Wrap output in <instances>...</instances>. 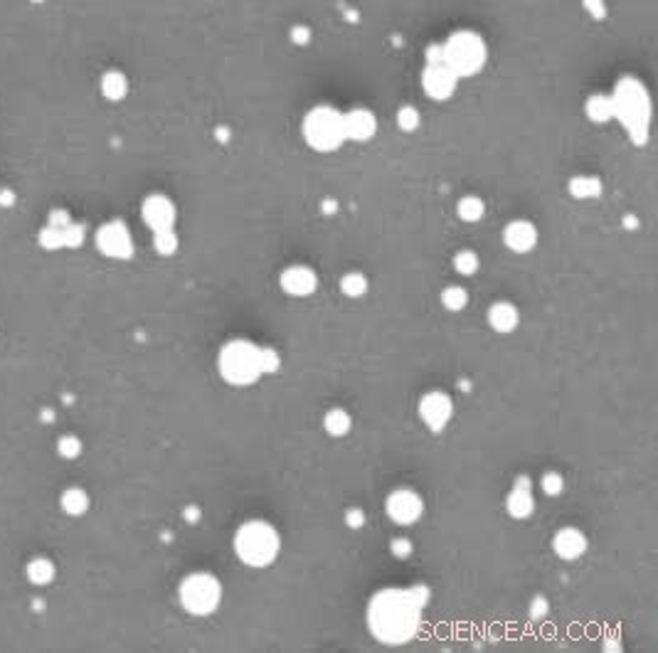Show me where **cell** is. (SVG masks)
I'll list each match as a JSON object with an SVG mask.
<instances>
[{"label": "cell", "mask_w": 658, "mask_h": 653, "mask_svg": "<svg viewBox=\"0 0 658 653\" xmlns=\"http://www.w3.org/2000/svg\"><path fill=\"white\" fill-rule=\"evenodd\" d=\"M429 601V589L425 584L405 589H380L367 604V629L377 641L390 646L407 644L422 629V614Z\"/></svg>", "instance_id": "cell-1"}, {"label": "cell", "mask_w": 658, "mask_h": 653, "mask_svg": "<svg viewBox=\"0 0 658 653\" xmlns=\"http://www.w3.org/2000/svg\"><path fill=\"white\" fill-rule=\"evenodd\" d=\"M611 106H614V119L626 129L634 144H646L651 126V99L646 86L639 79H621L611 94Z\"/></svg>", "instance_id": "cell-2"}, {"label": "cell", "mask_w": 658, "mask_h": 653, "mask_svg": "<svg viewBox=\"0 0 658 653\" xmlns=\"http://www.w3.org/2000/svg\"><path fill=\"white\" fill-rule=\"evenodd\" d=\"M282 550V540L267 520H249L234 535V553L249 567H269Z\"/></svg>", "instance_id": "cell-3"}, {"label": "cell", "mask_w": 658, "mask_h": 653, "mask_svg": "<svg viewBox=\"0 0 658 653\" xmlns=\"http://www.w3.org/2000/svg\"><path fill=\"white\" fill-rule=\"evenodd\" d=\"M439 59L451 69L458 79L473 76L483 69L488 59V47L483 37L471 30H458L444 45H439Z\"/></svg>", "instance_id": "cell-4"}, {"label": "cell", "mask_w": 658, "mask_h": 653, "mask_svg": "<svg viewBox=\"0 0 658 653\" xmlns=\"http://www.w3.org/2000/svg\"><path fill=\"white\" fill-rule=\"evenodd\" d=\"M217 367L222 380H227L229 385H252L257 382L259 377L264 375L262 372V345L252 343V340L244 338H234L219 350L217 358Z\"/></svg>", "instance_id": "cell-5"}, {"label": "cell", "mask_w": 658, "mask_h": 653, "mask_svg": "<svg viewBox=\"0 0 658 653\" xmlns=\"http://www.w3.org/2000/svg\"><path fill=\"white\" fill-rule=\"evenodd\" d=\"M301 134H304V141L313 148V151H321V153L335 151V148H340L345 141L343 114L328 104L313 106V109L304 116Z\"/></svg>", "instance_id": "cell-6"}, {"label": "cell", "mask_w": 658, "mask_h": 653, "mask_svg": "<svg viewBox=\"0 0 658 653\" xmlns=\"http://www.w3.org/2000/svg\"><path fill=\"white\" fill-rule=\"evenodd\" d=\"M178 596H180V604L187 614L207 616L222 601V584L210 572H192L180 582Z\"/></svg>", "instance_id": "cell-7"}, {"label": "cell", "mask_w": 658, "mask_h": 653, "mask_svg": "<svg viewBox=\"0 0 658 653\" xmlns=\"http://www.w3.org/2000/svg\"><path fill=\"white\" fill-rule=\"evenodd\" d=\"M458 76L439 59V45L429 50L427 54V67L422 72V86H425L427 96L434 101H446L449 96L456 91Z\"/></svg>", "instance_id": "cell-8"}, {"label": "cell", "mask_w": 658, "mask_h": 653, "mask_svg": "<svg viewBox=\"0 0 658 653\" xmlns=\"http://www.w3.org/2000/svg\"><path fill=\"white\" fill-rule=\"evenodd\" d=\"M385 513L390 515V520H395L397 525H412L422 518L425 513V501L417 496L410 488H397L387 496L385 501Z\"/></svg>", "instance_id": "cell-9"}, {"label": "cell", "mask_w": 658, "mask_h": 653, "mask_svg": "<svg viewBox=\"0 0 658 653\" xmlns=\"http://www.w3.org/2000/svg\"><path fill=\"white\" fill-rule=\"evenodd\" d=\"M451 415H454V402L446 392L432 390L420 400V417L434 434H441L446 429Z\"/></svg>", "instance_id": "cell-10"}, {"label": "cell", "mask_w": 658, "mask_h": 653, "mask_svg": "<svg viewBox=\"0 0 658 653\" xmlns=\"http://www.w3.org/2000/svg\"><path fill=\"white\" fill-rule=\"evenodd\" d=\"M96 244L106 257L114 259H129L134 254V242H131V234L126 229L124 222H109L99 229L96 234Z\"/></svg>", "instance_id": "cell-11"}, {"label": "cell", "mask_w": 658, "mask_h": 653, "mask_svg": "<svg viewBox=\"0 0 658 653\" xmlns=\"http://www.w3.org/2000/svg\"><path fill=\"white\" fill-rule=\"evenodd\" d=\"M343 131L345 141H370L377 131V119L370 109L355 106V109L343 114Z\"/></svg>", "instance_id": "cell-12"}, {"label": "cell", "mask_w": 658, "mask_h": 653, "mask_svg": "<svg viewBox=\"0 0 658 653\" xmlns=\"http://www.w3.org/2000/svg\"><path fill=\"white\" fill-rule=\"evenodd\" d=\"M587 545H589L587 543V535L579 528H572V525L560 528L553 538L555 555H558L560 560H567V562L582 557V555L587 553Z\"/></svg>", "instance_id": "cell-13"}, {"label": "cell", "mask_w": 658, "mask_h": 653, "mask_svg": "<svg viewBox=\"0 0 658 653\" xmlns=\"http://www.w3.org/2000/svg\"><path fill=\"white\" fill-rule=\"evenodd\" d=\"M144 219L153 232H166L175 224V205L166 195H151L144 202Z\"/></svg>", "instance_id": "cell-14"}, {"label": "cell", "mask_w": 658, "mask_h": 653, "mask_svg": "<svg viewBox=\"0 0 658 653\" xmlns=\"http://www.w3.org/2000/svg\"><path fill=\"white\" fill-rule=\"evenodd\" d=\"M279 284H282V289L289 296H311L316 287H318V277H316V272L311 267L294 264V267L284 269Z\"/></svg>", "instance_id": "cell-15"}, {"label": "cell", "mask_w": 658, "mask_h": 653, "mask_svg": "<svg viewBox=\"0 0 658 653\" xmlns=\"http://www.w3.org/2000/svg\"><path fill=\"white\" fill-rule=\"evenodd\" d=\"M503 242L515 254H525L538 244V229L530 219H513L503 229Z\"/></svg>", "instance_id": "cell-16"}, {"label": "cell", "mask_w": 658, "mask_h": 653, "mask_svg": "<svg viewBox=\"0 0 658 653\" xmlns=\"http://www.w3.org/2000/svg\"><path fill=\"white\" fill-rule=\"evenodd\" d=\"M520 313L511 301H496V304L488 308V323L496 333H511L518 328Z\"/></svg>", "instance_id": "cell-17"}, {"label": "cell", "mask_w": 658, "mask_h": 653, "mask_svg": "<svg viewBox=\"0 0 658 653\" xmlns=\"http://www.w3.org/2000/svg\"><path fill=\"white\" fill-rule=\"evenodd\" d=\"M506 510L511 513V518H515V520L530 518V515H533V510H535L533 488L513 486V491L508 493V498H506Z\"/></svg>", "instance_id": "cell-18"}, {"label": "cell", "mask_w": 658, "mask_h": 653, "mask_svg": "<svg viewBox=\"0 0 658 653\" xmlns=\"http://www.w3.org/2000/svg\"><path fill=\"white\" fill-rule=\"evenodd\" d=\"M323 427L330 437H345L350 432V427H353V420H350V415L343 407H333V410L325 412Z\"/></svg>", "instance_id": "cell-19"}, {"label": "cell", "mask_w": 658, "mask_h": 653, "mask_svg": "<svg viewBox=\"0 0 658 653\" xmlns=\"http://www.w3.org/2000/svg\"><path fill=\"white\" fill-rule=\"evenodd\" d=\"M59 503H62L64 513L74 515V518H79V515H84L89 510V496H86L84 488H67L62 493V498H59Z\"/></svg>", "instance_id": "cell-20"}, {"label": "cell", "mask_w": 658, "mask_h": 653, "mask_svg": "<svg viewBox=\"0 0 658 653\" xmlns=\"http://www.w3.org/2000/svg\"><path fill=\"white\" fill-rule=\"evenodd\" d=\"M25 572H28V579L33 582L35 586H45L54 579V565H52V560H47V557H35L28 562V570H25Z\"/></svg>", "instance_id": "cell-21"}, {"label": "cell", "mask_w": 658, "mask_h": 653, "mask_svg": "<svg viewBox=\"0 0 658 653\" xmlns=\"http://www.w3.org/2000/svg\"><path fill=\"white\" fill-rule=\"evenodd\" d=\"M570 192L577 200H591V197L601 195V180L591 175H577L570 180Z\"/></svg>", "instance_id": "cell-22"}, {"label": "cell", "mask_w": 658, "mask_h": 653, "mask_svg": "<svg viewBox=\"0 0 658 653\" xmlns=\"http://www.w3.org/2000/svg\"><path fill=\"white\" fill-rule=\"evenodd\" d=\"M587 116L596 124L614 119V106H611V96H591L587 101Z\"/></svg>", "instance_id": "cell-23"}, {"label": "cell", "mask_w": 658, "mask_h": 653, "mask_svg": "<svg viewBox=\"0 0 658 653\" xmlns=\"http://www.w3.org/2000/svg\"><path fill=\"white\" fill-rule=\"evenodd\" d=\"M340 291L350 299H360V296L367 294V277L360 272H350L340 279Z\"/></svg>", "instance_id": "cell-24"}, {"label": "cell", "mask_w": 658, "mask_h": 653, "mask_svg": "<svg viewBox=\"0 0 658 653\" xmlns=\"http://www.w3.org/2000/svg\"><path fill=\"white\" fill-rule=\"evenodd\" d=\"M456 212H458V217H461L463 222H478V219L483 217V212H486V205H483L478 197L468 195V197H463V200L456 205Z\"/></svg>", "instance_id": "cell-25"}, {"label": "cell", "mask_w": 658, "mask_h": 653, "mask_svg": "<svg viewBox=\"0 0 658 653\" xmlns=\"http://www.w3.org/2000/svg\"><path fill=\"white\" fill-rule=\"evenodd\" d=\"M441 304L449 311H463L468 304V294L461 287H446L441 291Z\"/></svg>", "instance_id": "cell-26"}, {"label": "cell", "mask_w": 658, "mask_h": 653, "mask_svg": "<svg viewBox=\"0 0 658 653\" xmlns=\"http://www.w3.org/2000/svg\"><path fill=\"white\" fill-rule=\"evenodd\" d=\"M454 269H456L461 277H471V274H476V269H478L476 252H471V249H461V252H456V257H454Z\"/></svg>", "instance_id": "cell-27"}, {"label": "cell", "mask_w": 658, "mask_h": 653, "mask_svg": "<svg viewBox=\"0 0 658 653\" xmlns=\"http://www.w3.org/2000/svg\"><path fill=\"white\" fill-rule=\"evenodd\" d=\"M540 486H543V491L548 493V496H562V491H565V478H562V473H558V471H548L543 476V481H540Z\"/></svg>", "instance_id": "cell-28"}, {"label": "cell", "mask_w": 658, "mask_h": 653, "mask_svg": "<svg viewBox=\"0 0 658 653\" xmlns=\"http://www.w3.org/2000/svg\"><path fill=\"white\" fill-rule=\"evenodd\" d=\"M57 451H59V456H64V458H76L81 453V441L72 434H64L57 441Z\"/></svg>", "instance_id": "cell-29"}, {"label": "cell", "mask_w": 658, "mask_h": 653, "mask_svg": "<svg viewBox=\"0 0 658 653\" xmlns=\"http://www.w3.org/2000/svg\"><path fill=\"white\" fill-rule=\"evenodd\" d=\"M156 249L163 254V257H168V254H173L178 249V237L173 234V229H166V232H156Z\"/></svg>", "instance_id": "cell-30"}, {"label": "cell", "mask_w": 658, "mask_h": 653, "mask_svg": "<svg viewBox=\"0 0 658 653\" xmlns=\"http://www.w3.org/2000/svg\"><path fill=\"white\" fill-rule=\"evenodd\" d=\"M397 124L402 131H415L420 126V114H417L415 106H402L400 114H397Z\"/></svg>", "instance_id": "cell-31"}, {"label": "cell", "mask_w": 658, "mask_h": 653, "mask_svg": "<svg viewBox=\"0 0 658 653\" xmlns=\"http://www.w3.org/2000/svg\"><path fill=\"white\" fill-rule=\"evenodd\" d=\"M279 365H282V358H279L277 350L262 345V372H264V375H272V372H277Z\"/></svg>", "instance_id": "cell-32"}, {"label": "cell", "mask_w": 658, "mask_h": 653, "mask_svg": "<svg viewBox=\"0 0 658 653\" xmlns=\"http://www.w3.org/2000/svg\"><path fill=\"white\" fill-rule=\"evenodd\" d=\"M550 611V601L545 594H535L533 601H530V616L533 619H543V616H548Z\"/></svg>", "instance_id": "cell-33"}, {"label": "cell", "mask_w": 658, "mask_h": 653, "mask_svg": "<svg viewBox=\"0 0 658 653\" xmlns=\"http://www.w3.org/2000/svg\"><path fill=\"white\" fill-rule=\"evenodd\" d=\"M390 553L395 555L397 560H407L412 555V543L407 538H395L390 543Z\"/></svg>", "instance_id": "cell-34"}, {"label": "cell", "mask_w": 658, "mask_h": 653, "mask_svg": "<svg viewBox=\"0 0 658 653\" xmlns=\"http://www.w3.org/2000/svg\"><path fill=\"white\" fill-rule=\"evenodd\" d=\"M345 523H348V528L360 530V528L365 525V510H363V508H350V510H345Z\"/></svg>", "instance_id": "cell-35"}, {"label": "cell", "mask_w": 658, "mask_h": 653, "mask_svg": "<svg viewBox=\"0 0 658 653\" xmlns=\"http://www.w3.org/2000/svg\"><path fill=\"white\" fill-rule=\"evenodd\" d=\"M185 518L190 520V523H195V520H200V510H197L195 506L185 508Z\"/></svg>", "instance_id": "cell-36"}, {"label": "cell", "mask_w": 658, "mask_h": 653, "mask_svg": "<svg viewBox=\"0 0 658 653\" xmlns=\"http://www.w3.org/2000/svg\"><path fill=\"white\" fill-rule=\"evenodd\" d=\"M604 649L606 651H621V641L619 639H606L604 641Z\"/></svg>", "instance_id": "cell-37"}]
</instances>
